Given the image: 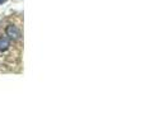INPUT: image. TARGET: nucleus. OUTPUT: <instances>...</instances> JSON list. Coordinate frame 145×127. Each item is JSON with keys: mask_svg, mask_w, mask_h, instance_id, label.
<instances>
[{"mask_svg": "<svg viewBox=\"0 0 145 127\" xmlns=\"http://www.w3.org/2000/svg\"><path fill=\"white\" fill-rule=\"evenodd\" d=\"M4 33H5V37H8L12 42H18V41H20L23 37L20 28L18 27L17 24H12V23L5 25Z\"/></svg>", "mask_w": 145, "mask_h": 127, "instance_id": "1", "label": "nucleus"}, {"mask_svg": "<svg viewBox=\"0 0 145 127\" xmlns=\"http://www.w3.org/2000/svg\"><path fill=\"white\" fill-rule=\"evenodd\" d=\"M10 47H12V41L5 36H0V55L7 53Z\"/></svg>", "mask_w": 145, "mask_h": 127, "instance_id": "2", "label": "nucleus"}, {"mask_svg": "<svg viewBox=\"0 0 145 127\" xmlns=\"http://www.w3.org/2000/svg\"><path fill=\"white\" fill-rule=\"evenodd\" d=\"M5 1V0H0V4H1V3H4Z\"/></svg>", "mask_w": 145, "mask_h": 127, "instance_id": "3", "label": "nucleus"}]
</instances>
